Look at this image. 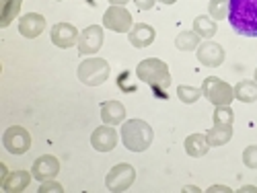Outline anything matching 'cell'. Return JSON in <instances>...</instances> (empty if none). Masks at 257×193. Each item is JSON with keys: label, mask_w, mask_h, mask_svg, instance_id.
Listing matches in <instances>:
<instances>
[{"label": "cell", "mask_w": 257, "mask_h": 193, "mask_svg": "<svg viewBox=\"0 0 257 193\" xmlns=\"http://www.w3.org/2000/svg\"><path fill=\"white\" fill-rule=\"evenodd\" d=\"M177 95H179V99H181L183 103H194V101L200 99L202 91H200V89H191V87H179V89H177Z\"/></svg>", "instance_id": "cb8c5ba5"}, {"label": "cell", "mask_w": 257, "mask_h": 193, "mask_svg": "<svg viewBox=\"0 0 257 193\" xmlns=\"http://www.w3.org/2000/svg\"><path fill=\"white\" fill-rule=\"evenodd\" d=\"M134 3L138 5V9L146 11V9H153V5H155V0H134Z\"/></svg>", "instance_id": "83f0119b"}, {"label": "cell", "mask_w": 257, "mask_h": 193, "mask_svg": "<svg viewBox=\"0 0 257 193\" xmlns=\"http://www.w3.org/2000/svg\"><path fill=\"white\" fill-rule=\"evenodd\" d=\"M216 123H226V125H230L232 123V111L230 109H226V107H220V109L216 111Z\"/></svg>", "instance_id": "4316f807"}, {"label": "cell", "mask_w": 257, "mask_h": 193, "mask_svg": "<svg viewBox=\"0 0 257 193\" xmlns=\"http://www.w3.org/2000/svg\"><path fill=\"white\" fill-rule=\"evenodd\" d=\"M48 189H58V191H60L62 187H60V185H44V187H41V191H48Z\"/></svg>", "instance_id": "f1b7e54d"}, {"label": "cell", "mask_w": 257, "mask_h": 193, "mask_svg": "<svg viewBox=\"0 0 257 193\" xmlns=\"http://www.w3.org/2000/svg\"><path fill=\"white\" fill-rule=\"evenodd\" d=\"M111 5H125V3H130V0H109Z\"/></svg>", "instance_id": "f546056e"}, {"label": "cell", "mask_w": 257, "mask_h": 193, "mask_svg": "<svg viewBox=\"0 0 257 193\" xmlns=\"http://www.w3.org/2000/svg\"><path fill=\"white\" fill-rule=\"evenodd\" d=\"M175 46L179 48V50H196V46H198V33L194 31V33H189V31H183V33H179L177 35V39H175Z\"/></svg>", "instance_id": "603a6c76"}, {"label": "cell", "mask_w": 257, "mask_h": 193, "mask_svg": "<svg viewBox=\"0 0 257 193\" xmlns=\"http://www.w3.org/2000/svg\"><path fill=\"white\" fill-rule=\"evenodd\" d=\"M125 115V109H123V105L117 103V101H109V103H105L101 107V117L107 121V123H119Z\"/></svg>", "instance_id": "2e32d148"}, {"label": "cell", "mask_w": 257, "mask_h": 193, "mask_svg": "<svg viewBox=\"0 0 257 193\" xmlns=\"http://www.w3.org/2000/svg\"><path fill=\"white\" fill-rule=\"evenodd\" d=\"M107 76H109V64L105 60H87L80 64L78 68V78L84 84H91V87H97V84L105 82Z\"/></svg>", "instance_id": "277c9868"}, {"label": "cell", "mask_w": 257, "mask_h": 193, "mask_svg": "<svg viewBox=\"0 0 257 193\" xmlns=\"http://www.w3.org/2000/svg\"><path fill=\"white\" fill-rule=\"evenodd\" d=\"M230 134H232L230 125H226V123H216V127H214V130L206 136V140H208V144L220 146V144H224V142L230 138Z\"/></svg>", "instance_id": "ffe728a7"}, {"label": "cell", "mask_w": 257, "mask_h": 193, "mask_svg": "<svg viewBox=\"0 0 257 193\" xmlns=\"http://www.w3.org/2000/svg\"><path fill=\"white\" fill-rule=\"evenodd\" d=\"M127 37H130V44L136 46V48H146L151 46L155 41V29L151 25H144V23H138L130 33H127Z\"/></svg>", "instance_id": "9a60e30c"}, {"label": "cell", "mask_w": 257, "mask_h": 193, "mask_svg": "<svg viewBox=\"0 0 257 193\" xmlns=\"http://www.w3.org/2000/svg\"><path fill=\"white\" fill-rule=\"evenodd\" d=\"M21 9V0H3V27H7L17 17Z\"/></svg>", "instance_id": "7402d4cb"}, {"label": "cell", "mask_w": 257, "mask_h": 193, "mask_svg": "<svg viewBox=\"0 0 257 193\" xmlns=\"http://www.w3.org/2000/svg\"><path fill=\"white\" fill-rule=\"evenodd\" d=\"M121 140H123L127 150L142 152V150H146L153 142V130H151V125L140 121V119L127 121L121 127Z\"/></svg>", "instance_id": "7a4b0ae2"}, {"label": "cell", "mask_w": 257, "mask_h": 193, "mask_svg": "<svg viewBox=\"0 0 257 193\" xmlns=\"http://www.w3.org/2000/svg\"><path fill=\"white\" fill-rule=\"evenodd\" d=\"M44 27H46V21H44V17L37 15V13H29V15H25V17H21V21H19V31H21V35L29 37V39L37 37L41 31H44Z\"/></svg>", "instance_id": "7c38bea8"}, {"label": "cell", "mask_w": 257, "mask_h": 193, "mask_svg": "<svg viewBox=\"0 0 257 193\" xmlns=\"http://www.w3.org/2000/svg\"><path fill=\"white\" fill-rule=\"evenodd\" d=\"M222 3H224V0H212V3H210V13H212L214 21H216V19H224L228 15V5L224 7Z\"/></svg>", "instance_id": "d4e9b609"}, {"label": "cell", "mask_w": 257, "mask_h": 193, "mask_svg": "<svg viewBox=\"0 0 257 193\" xmlns=\"http://www.w3.org/2000/svg\"><path fill=\"white\" fill-rule=\"evenodd\" d=\"M161 3H165V5H173L175 0H161Z\"/></svg>", "instance_id": "4dcf8cb0"}, {"label": "cell", "mask_w": 257, "mask_h": 193, "mask_svg": "<svg viewBox=\"0 0 257 193\" xmlns=\"http://www.w3.org/2000/svg\"><path fill=\"white\" fill-rule=\"evenodd\" d=\"M58 170H60V164L54 156H41L33 164V177L39 181H50L58 175Z\"/></svg>", "instance_id": "5bb4252c"}, {"label": "cell", "mask_w": 257, "mask_h": 193, "mask_svg": "<svg viewBox=\"0 0 257 193\" xmlns=\"http://www.w3.org/2000/svg\"><path fill=\"white\" fill-rule=\"evenodd\" d=\"M27 185H29V173H25V170H17L11 177L3 179V189L7 191H21Z\"/></svg>", "instance_id": "e0dca14e"}, {"label": "cell", "mask_w": 257, "mask_h": 193, "mask_svg": "<svg viewBox=\"0 0 257 193\" xmlns=\"http://www.w3.org/2000/svg\"><path fill=\"white\" fill-rule=\"evenodd\" d=\"M198 60L204 64V66H220L224 60V52L218 44H212V41H206L198 48Z\"/></svg>", "instance_id": "4fadbf2b"}, {"label": "cell", "mask_w": 257, "mask_h": 193, "mask_svg": "<svg viewBox=\"0 0 257 193\" xmlns=\"http://www.w3.org/2000/svg\"><path fill=\"white\" fill-rule=\"evenodd\" d=\"M76 39H78V31L70 23H58L52 29V41L58 48H70L76 44Z\"/></svg>", "instance_id": "8fae6325"}, {"label": "cell", "mask_w": 257, "mask_h": 193, "mask_svg": "<svg viewBox=\"0 0 257 193\" xmlns=\"http://www.w3.org/2000/svg\"><path fill=\"white\" fill-rule=\"evenodd\" d=\"M136 173H134V168L130 164H117L111 168V173L107 175V187H109L111 191H123L132 185Z\"/></svg>", "instance_id": "8992f818"}, {"label": "cell", "mask_w": 257, "mask_h": 193, "mask_svg": "<svg viewBox=\"0 0 257 193\" xmlns=\"http://www.w3.org/2000/svg\"><path fill=\"white\" fill-rule=\"evenodd\" d=\"M91 142L99 152H109V150H113L115 144H117V132L113 130V127H107V125L97 127V130L93 132V136H91Z\"/></svg>", "instance_id": "30bf717a"}, {"label": "cell", "mask_w": 257, "mask_h": 193, "mask_svg": "<svg viewBox=\"0 0 257 193\" xmlns=\"http://www.w3.org/2000/svg\"><path fill=\"white\" fill-rule=\"evenodd\" d=\"M243 160L247 166L251 168H257V146H249L245 152H243Z\"/></svg>", "instance_id": "484cf974"}, {"label": "cell", "mask_w": 257, "mask_h": 193, "mask_svg": "<svg viewBox=\"0 0 257 193\" xmlns=\"http://www.w3.org/2000/svg\"><path fill=\"white\" fill-rule=\"evenodd\" d=\"M3 144L11 154H25L29 150V146H31V138H29V132L25 130V127L13 125L5 132Z\"/></svg>", "instance_id": "5b68a950"}, {"label": "cell", "mask_w": 257, "mask_h": 193, "mask_svg": "<svg viewBox=\"0 0 257 193\" xmlns=\"http://www.w3.org/2000/svg\"><path fill=\"white\" fill-rule=\"evenodd\" d=\"M202 93L216 105H226L232 101V89L226 87V84L220 80V78H208Z\"/></svg>", "instance_id": "52a82bcc"}, {"label": "cell", "mask_w": 257, "mask_h": 193, "mask_svg": "<svg viewBox=\"0 0 257 193\" xmlns=\"http://www.w3.org/2000/svg\"><path fill=\"white\" fill-rule=\"evenodd\" d=\"M103 46V29L99 25H91L82 31L80 39H78V52L80 56L87 54H95L99 52V48Z\"/></svg>", "instance_id": "ba28073f"}, {"label": "cell", "mask_w": 257, "mask_h": 193, "mask_svg": "<svg viewBox=\"0 0 257 193\" xmlns=\"http://www.w3.org/2000/svg\"><path fill=\"white\" fill-rule=\"evenodd\" d=\"M130 23H132L130 13H127L125 9H121V7H115V5L107 11L105 17H103V25L107 29H113V31H119V33L130 29Z\"/></svg>", "instance_id": "9c48e42d"}, {"label": "cell", "mask_w": 257, "mask_h": 193, "mask_svg": "<svg viewBox=\"0 0 257 193\" xmlns=\"http://www.w3.org/2000/svg\"><path fill=\"white\" fill-rule=\"evenodd\" d=\"M194 29L202 37H212L216 33V23H214V19H210V17H198L194 21Z\"/></svg>", "instance_id": "44dd1931"}, {"label": "cell", "mask_w": 257, "mask_h": 193, "mask_svg": "<svg viewBox=\"0 0 257 193\" xmlns=\"http://www.w3.org/2000/svg\"><path fill=\"white\" fill-rule=\"evenodd\" d=\"M87 3H89L91 7H97V0H87Z\"/></svg>", "instance_id": "1f68e13d"}, {"label": "cell", "mask_w": 257, "mask_h": 193, "mask_svg": "<svg viewBox=\"0 0 257 193\" xmlns=\"http://www.w3.org/2000/svg\"><path fill=\"white\" fill-rule=\"evenodd\" d=\"M138 76L144 80V82H148L151 87L161 95V97H165L167 99V95H163V91H161V87H169V82H171V76H169V70H167V64L165 62H161V60H144L140 66H138Z\"/></svg>", "instance_id": "3957f363"}, {"label": "cell", "mask_w": 257, "mask_h": 193, "mask_svg": "<svg viewBox=\"0 0 257 193\" xmlns=\"http://www.w3.org/2000/svg\"><path fill=\"white\" fill-rule=\"evenodd\" d=\"M185 148H187V152L191 156H204L208 152V140L204 136H200V134L189 136L187 142H185Z\"/></svg>", "instance_id": "d6986e66"}, {"label": "cell", "mask_w": 257, "mask_h": 193, "mask_svg": "<svg viewBox=\"0 0 257 193\" xmlns=\"http://www.w3.org/2000/svg\"><path fill=\"white\" fill-rule=\"evenodd\" d=\"M234 95H237V99L243 103H251L257 99V84L251 80H243L234 87Z\"/></svg>", "instance_id": "ac0fdd59"}, {"label": "cell", "mask_w": 257, "mask_h": 193, "mask_svg": "<svg viewBox=\"0 0 257 193\" xmlns=\"http://www.w3.org/2000/svg\"><path fill=\"white\" fill-rule=\"evenodd\" d=\"M230 27L245 37H257V0H228Z\"/></svg>", "instance_id": "6da1fadb"}]
</instances>
